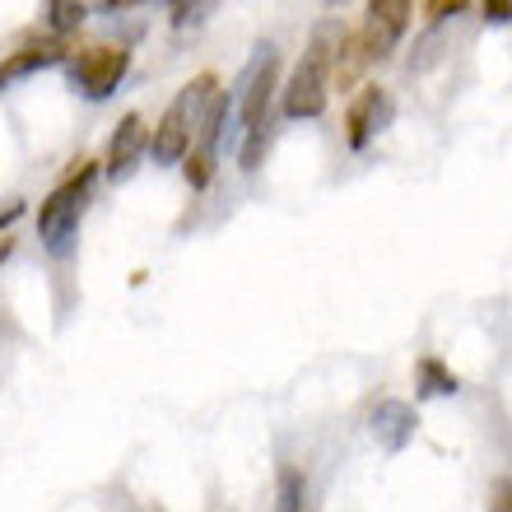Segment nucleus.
Listing matches in <instances>:
<instances>
[{
	"mask_svg": "<svg viewBox=\"0 0 512 512\" xmlns=\"http://www.w3.org/2000/svg\"><path fill=\"white\" fill-rule=\"evenodd\" d=\"M94 177H98V163H80V168L42 201L38 233H42V247L52 256H70V247H75V233H80V215H84V205H89Z\"/></svg>",
	"mask_w": 512,
	"mask_h": 512,
	"instance_id": "7ed1b4c3",
	"label": "nucleus"
},
{
	"mask_svg": "<svg viewBox=\"0 0 512 512\" xmlns=\"http://www.w3.org/2000/svg\"><path fill=\"white\" fill-rule=\"evenodd\" d=\"M126 5H140V0H103V10H126Z\"/></svg>",
	"mask_w": 512,
	"mask_h": 512,
	"instance_id": "6ab92c4d",
	"label": "nucleus"
},
{
	"mask_svg": "<svg viewBox=\"0 0 512 512\" xmlns=\"http://www.w3.org/2000/svg\"><path fill=\"white\" fill-rule=\"evenodd\" d=\"M280 56L275 47H256V61L247 66L243 75V89L233 98V108H238V131H243V173H256L261 168V154H266V126H270V98L280 89Z\"/></svg>",
	"mask_w": 512,
	"mask_h": 512,
	"instance_id": "f03ea898",
	"label": "nucleus"
},
{
	"mask_svg": "<svg viewBox=\"0 0 512 512\" xmlns=\"http://www.w3.org/2000/svg\"><path fill=\"white\" fill-rule=\"evenodd\" d=\"M66 61V47L61 42H24L19 52H10L5 61H0V89H10V84L28 80L33 70H47V66H61Z\"/></svg>",
	"mask_w": 512,
	"mask_h": 512,
	"instance_id": "9d476101",
	"label": "nucleus"
},
{
	"mask_svg": "<svg viewBox=\"0 0 512 512\" xmlns=\"http://www.w3.org/2000/svg\"><path fill=\"white\" fill-rule=\"evenodd\" d=\"M280 508L284 512L303 508V475H298L294 466H284V471H280Z\"/></svg>",
	"mask_w": 512,
	"mask_h": 512,
	"instance_id": "4468645a",
	"label": "nucleus"
},
{
	"mask_svg": "<svg viewBox=\"0 0 512 512\" xmlns=\"http://www.w3.org/2000/svg\"><path fill=\"white\" fill-rule=\"evenodd\" d=\"M19 215H24V205H10V210H0V229H10Z\"/></svg>",
	"mask_w": 512,
	"mask_h": 512,
	"instance_id": "a211bd4d",
	"label": "nucleus"
},
{
	"mask_svg": "<svg viewBox=\"0 0 512 512\" xmlns=\"http://www.w3.org/2000/svg\"><path fill=\"white\" fill-rule=\"evenodd\" d=\"M410 14H415V0H368V19L359 28V42H364L368 61H387L396 52V42L410 28Z\"/></svg>",
	"mask_w": 512,
	"mask_h": 512,
	"instance_id": "0eeeda50",
	"label": "nucleus"
},
{
	"mask_svg": "<svg viewBox=\"0 0 512 512\" xmlns=\"http://www.w3.org/2000/svg\"><path fill=\"white\" fill-rule=\"evenodd\" d=\"M210 94H215V75H196V80L163 108L159 126L149 131V149H154L159 163H182V154H187L191 135H196V122H201V108L210 103Z\"/></svg>",
	"mask_w": 512,
	"mask_h": 512,
	"instance_id": "20e7f679",
	"label": "nucleus"
},
{
	"mask_svg": "<svg viewBox=\"0 0 512 512\" xmlns=\"http://www.w3.org/2000/svg\"><path fill=\"white\" fill-rule=\"evenodd\" d=\"M419 382H424V396H457L461 391L457 373H447L443 359H419Z\"/></svg>",
	"mask_w": 512,
	"mask_h": 512,
	"instance_id": "f8f14e48",
	"label": "nucleus"
},
{
	"mask_svg": "<svg viewBox=\"0 0 512 512\" xmlns=\"http://www.w3.org/2000/svg\"><path fill=\"white\" fill-rule=\"evenodd\" d=\"M233 112V98L229 94H210V103L201 108V122H196V135L187 145V182L191 191H205L210 177H215V163H219V135H224V122Z\"/></svg>",
	"mask_w": 512,
	"mask_h": 512,
	"instance_id": "39448f33",
	"label": "nucleus"
},
{
	"mask_svg": "<svg viewBox=\"0 0 512 512\" xmlns=\"http://www.w3.org/2000/svg\"><path fill=\"white\" fill-rule=\"evenodd\" d=\"M84 5L80 0H47V24H52L56 38H66V33H75V28L84 24Z\"/></svg>",
	"mask_w": 512,
	"mask_h": 512,
	"instance_id": "ddd939ff",
	"label": "nucleus"
},
{
	"mask_svg": "<svg viewBox=\"0 0 512 512\" xmlns=\"http://www.w3.org/2000/svg\"><path fill=\"white\" fill-rule=\"evenodd\" d=\"M14 252V238H0V266H5V256Z\"/></svg>",
	"mask_w": 512,
	"mask_h": 512,
	"instance_id": "aec40b11",
	"label": "nucleus"
},
{
	"mask_svg": "<svg viewBox=\"0 0 512 512\" xmlns=\"http://www.w3.org/2000/svg\"><path fill=\"white\" fill-rule=\"evenodd\" d=\"M461 10H466V0H424L429 19H447V14H461Z\"/></svg>",
	"mask_w": 512,
	"mask_h": 512,
	"instance_id": "2eb2a0df",
	"label": "nucleus"
},
{
	"mask_svg": "<svg viewBox=\"0 0 512 512\" xmlns=\"http://www.w3.org/2000/svg\"><path fill=\"white\" fill-rule=\"evenodd\" d=\"M131 70V52L126 47H89L70 61V84L84 98H108Z\"/></svg>",
	"mask_w": 512,
	"mask_h": 512,
	"instance_id": "423d86ee",
	"label": "nucleus"
},
{
	"mask_svg": "<svg viewBox=\"0 0 512 512\" xmlns=\"http://www.w3.org/2000/svg\"><path fill=\"white\" fill-rule=\"evenodd\" d=\"M373 433L382 438L387 452H401V447L415 438V410L405 401H382L378 410H373Z\"/></svg>",
	"mask_w": 512,
	"mask_h": 512,
	"instance_id": "9b49d317",
	"label": "nucleus"
},
{
	"mask_svg": "<svg viewBox=\"0 0 512 512\" xmlns=\"http://www.w3.org/2000/svg\"><path fill=\"white\" fill-rule=\"evenodd\" d=\"M387 94H382L378 84H364L359 89V98L350 103V112H345V140H350V149H364L373 135L382 131V122H387Z\"/></svg>",
	"mask_w": 512,
	"mask_h": 512,
	"instance_id": "1a4fd4ad",
	"label": "nucleus"
},
{
	"mask_svg": "<svg viewBox=\"0 0 512 512\" xmlns=\"http://www.w3.org/2000/svg\"><path fill=\"white\" fill-rule=\"evenodd\" d=\"M480 5H485L489 24H508V19H512V0H480Z\"/></svg>",
	"mask_w": 512,
	"mask_h": 512,
	"instance_id": "dca6fc26",
	"label": "nucleus"
},
{
	"mask_svg": "<svg viewBox=\"0 0 512 512\" xmlns=\"http://www.w3.org/2000/svg\"><path fill=\"white\" fill-rule=\"evenodd\" d=\"M340 38H345V24H340V19H322V24L312 28L308 52H303V61L294 66V75H289V84H284V94H280L284 117L303 122V117H322L326 112V98H331V61H336Z\"/></svg>",
	"mask_w": 512,
	"mask_h": 512,
	"instance_id": "f257e3e1",
	"label": "nucleus"
},
{
	"mask_svg": "<svg viewBox=\"0 0 512 512\" xmlns=\"http://www.w3.org/2000/svg\"><path fill=\"white\" fill-rule=\"evenodd\" d=\"M494 494H499V499H494V508H499V512H512V480H503Z\"/></svg>",
	"mask_w": 512,
	"mask_h": 512,
	"instance_id": "f3484780",
	"label": "nucleus"
},
{
	"mask_svg": "<svg viewBox=\"0 0 512 512\" xmlns=\"http://www.w3.org/2000/svg\"><path fill=\"white\" fill-rule=\"evenodd\" d=\"M149 154V126L140 112H126L122 122H117V131H112L108 140V154H103V173L112 177V182H126V177L140 168V159Z\"/></svg>",
	"mask_w": 512,
	"mask_h": 512,
	"instance_id": "6e6552de",
	"label": "nucleus"
}]
</instances>
